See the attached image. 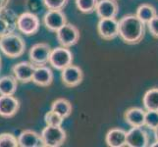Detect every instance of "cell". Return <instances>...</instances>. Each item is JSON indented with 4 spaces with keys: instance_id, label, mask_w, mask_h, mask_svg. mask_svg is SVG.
<instances>
[{
    "instance_id": "obj_7",
    "label": "cell",
    "mask_w": 158,
    "mask_h": 147,
    "mask_svg": "<svg viewBox=\"0 0 158 147\" xmlns=\"http://www.w3.org/2000/svg\"><path fill=\"white\" fill-rule=\"evenodd\" d=\"M52 49L48 43L40 42L32 45L29 51L30 61L35 65V67L45 66L49 63V58Z\"/></svg>"
},
{
    "instance_id": "obj_29",
    "label": "cell",
    "mask_w": 158,
    "mask_h": 147,
    "mask_svg": "<svg viewBox=\"0 0 158 147\" xmlns=\"http://www.w3.org/2000/svg\"><path fill=\"white\" fill-rule=\"evenodd\" d=\"M41 4H43V0H27L26 1L27 11L35 14L36 11H39L40 9Z\"/></svg>"
},
{
    "instance_id": "obj_2",
    "label": "cell",
    "mask_w": 158,
    "mask_h": 147,
    "mask_svg": "<svg viewBox=\"0 0 158 147\" xmlns=\"http://www.w3.org/2000/svg\"><path fill=\"white\" fill-rule=\"evenodd\" d=\"M0 51L8 58H19L26 51V42L21 35L11 32L0 37Z\"/></svg>"
},
{
    "instance_id": "obj_5",
    "label": "cell",
    "mask_w": 158,
    "mask_h": 147,
    "mask_svg": "<svg viewBox=\"0 0 158 147\" xmlns=\"http://www.w3.org/2000/svg\"><path fill=\"white\" fill-rule=\"evenodd\" d=\"M73 60L74 56L72 51L68 47L60 45L52 49L49 58V64L51 65L52 68L58 71H62L66 67L72 65Z\"/></svg>"
},
{
    "instance_id": "obj_4",
    "label": "cell",
    "mask_w": 158,
    "mask_h": 147,
    "mask_svg": "<svg viewBox=\"0 0 158 147\" xmlns=\"http://www.w3.org/2000/svg\"><path fill=\"white\" fill-rule=\"evenodd\" d=\"M40 22L36 14L26 11L22 13L18 17L17 29L18 31L25 35H35L40 31Z\"/></svg>"
},
{
    "instance_id": "obj_16",
    "label": "cell",
    "mask_w": 158,
    "mask_h": 147,
    "mask_svg": "<svg viewBox=\"0 0 158 147\" xmlns=\"http://www.w3.org/2000/svg\"><path fill=\"white\" fill-rule=\"evenodd\" d=\"M146 110L139 107H132L126 110L124 120L130 127H144Z\"/></svg>"
},
{
    "instance_id": "obj_23",
    "label": "cell",
    "mask_w": 158,
    "mask_h": 147,
    "mask_svg": "<svg viewBox=\"0 0 158 147\" xmlns=\"http://www.w3.org/2000/svg\"><path fill=\"white\" fill-rule=\"evenodd\" d=\"M135 15H137L141 21L144 22L145 24H148L152 18H154L157 15V11L155 7L152 6L151 4L143 3L138 7Z\"/></svg>"
},
{
    "instance_id": "obj_32",
    "label": "cell",
    "mask_w": 158,
    "mask_h": 147,
    "mask_svg": "<svg viewBox=\"0 0 158 147\" xmlns=\"http://www.w3.org/2000/svg\"><path fill=\"white\" fill-rule=\"evenodd\" d=\"M154 137H155V141H158V127L154 129Z\"/></svg>"
},
{
    "instance_id": "obj_3",
    "label": "cell",
    "mask_w": 158,
    "mask_h": 147,
    "mask_svg": "<svg viewBox=\"0 0 158 147\" xmlns=\"http://www.w3.org/2000/svg\"><path fill=\"white\" fill-rule=\"evenodd\" d=\"M41 138L43 146L45 147H59L62 146L67 139V133L65 129L60 127L46 126L41 130Z\"/></svg>"
},
{
    "instance_id": "obj_33",
    "label": "cell",
    "mask_w": 158,
    "mask_h": 147,
    "mask_svg": "<svg viewBox=\"0 0 158 147\" xmlns=\"http://www.w3.org/2000/svg\"><path fill=\"white\" fill-rule=\"evenodd\" d=\"M1 67H2V59L1 56H0V70H1Z\"/></svg>"
},
{
    "instance_id": "obj_1",
    "label": "cell",
    "mask_w": 158,
    "mask_h": 147,
    "mask_svg": "<svg viewBox=\"0 0 158 147\" xmlns=\"http://www.w3.org/2000/svg\"><path fill=\"white\" fill-rule=\"evenodd\" d=\"M145 23L135 14H129L119 20V36L129 45L139 44L145 35Z\"/></svg>"
},
{
    "instance_id": "obj_12",
    "label": "cell",
    "mask_w": 158,
    "mask_h": 147,
    "mask_svg": "<svg viewBox=\"0 0 158 147\" xmlns=\"http://www.w3.org/2000/svg\"><path fill=\"white\" fill-rule=\"evenodd\" d=\"M143 127H132L127 132V146L146 147L149 146V135Z\"/></svg>"
},
{
    "instance_id": "obj_13",
    "label": "cell",
    "mask_w": 158,
    "mask_h": 147,
    "mask_svg": "<svg viewBox=\"0 0 158 147\" xmlns=\"http://www.w3.org/2000/svg\"><path fill=\"white\" fill-rule=\"evenodd\" d=\"M35 66L31 61H23L15 64L12 67L13 76L22 84H28L32 80Z\"/></svg>"
},
{
    "instance_id": "obj_11",
    "label": "cell",
    "mask_w": 158,
    "mask_h": 147,
    "mask_svg": "<svg viewBox=\"0 0 158 147\" xmlns=\"http://www.w3.org/2000/svg\"><path fill=\"white\" fill-rule=\"evenodd\" d=\"M97 32L104 40H112L119 36V21L113 19H99L97 23Z\"/></svg>"
},
{
    "instance_id": "obj_8",
    "label": "cell",
    "mask_w": 158,
    "mask_h": 147,
    "mask_svg": "<svg viewBox=\"0 0 158 147\" xmlns=\"http://www.w3.org/2000/svg\"><path fill=\"white\" fill-rule=\"evenodd\" d=\"M43 25L51 32H56L66 25L67 17L62 10H48L42 18Z\"/></svg>"
},
{
    "instance_id": "obj_31",
    "label": "cell",
    "mask_w": 158,
    "mask_h": 147,
    "mask_svg": "<svg viewBox=\"0 0 158 147\" xmlns=\"http://www.w3.org/2000/svg\"><path fill=\"white\" fill-rule=\"evenodd\" d=\"M10 0H0V11L7 8V5L9 4Z\"/></svg>"
},
{
    "instance_id": "obj_26",
    "label": "cell",
    "mask_w": 158,
    "mask_h": 147,
    "mask_svg": "<svg viewBox=\"0 0 158 147\" xmlns=\"http://www.w3.org/2000/svg\"><path fill=\"white\" fill-rule=\"evenodd\" d=\"M19 141L14 134L9 133H0V147H18Z\"/></svg>"
},
{
    "instance_id": "obj_10",
    "label": "cell",
    "mask_w": 158,
    "mask_h": 147,
    "mask_svg": "<svg viewBox=\"0 0 158 147\" xmlns=\"http://www.w3.org/2000/svg\"><path fill=\"white\" fill-rule=\"evenodd\" d=\"M18 17L19 15L12 9L5 8L0 11V37L15 31Z\"/></svg>"
},
{
    "instance_id": "obj_19",
    "label": "cell",
    "mask_w": 158,
    "mask_h": 147,
    "mask_svg": "<svg viewBox=\"0 0 158 147\" xmlns=\"http://www.w3.org/2000/svg\"><path fill=\"white\" fill-rule=\"evenodd\" d=\"M105 142L109 147L127 146V132L120 128L109 129L105 137Z\"/></svg>"
},
{
    "instance_id": "obj_21",
    "label": "cell",
    "mask_w": 158,
    "mask_h": 147,
    "mask_svg": "<svg viewBox=\"0 0 158 147\" xmlns=\"http://www.w3.org/2000/svg\"><path fill=\"white\" fill-rule=\"evenodd\" d=\"M50 109L58 113L64 119H67L72 114L73 106L71 104V102L68 99H66V98H58V99L52 102Z\"/></svg>"
},
{
    "instance_id": "obj_34",
    "label": "cell",
    "mask_w": 158,
    "mask_h": 147,
    "mask_svg": "<svg viewBox=\"0 0 158 147\" xmlns=\"http://www.w3.org/2000/svg\"><path fill=\"white\" fill-rule=\"evenodd\" d=\"M116 1H118V0H116Z\"/></svg>"
},
{
    "instance_id": "obj_18",
    "label": "cell",
    "mask_w": 158,
    "mask_h": 147,
    "mask_svg": "<svg viewBox=\"0 0 158 147\" xmlns=\"http://www.w3.org/2000/svg\"><path fill=\"white\" fill-rule=\"evenodd\" d=\"M19 146L21 147H42L43 141L41 135L35 130L25 129L18 137Z\"/></svg>"
},
{
    "instance_id": "obj_25",
    "label": "cell",
    "mask_w": 158,
    "mask_h": 147,
    "mask_svg": "<svg viewBox=\"0 0 158 147\" xmlns=\"http://www.w3.org/2000/svg\"><path fill=\"white\" fill-rule=\"evenodd\" d=\"M64 120L65 119L62 116H60L58 113L51 110V109L48 112H46L44 115V122L46 124V126L60 127L62 126Z\"/></svg>"
},
{
    "instance_id": "obj_6",
    "label": "cell",
    "mask_w": 158,
    "mask_h": 147,
    "mask_svg": "<svg viewBox=\"0 0 158 147\" xmlns=\"http://www.w3.org/2000/svg\"><path fill=\"white\" fill-rule=\"evenodd\" d=\"M56 39L59 44L64 47H72L80 40V31L76 26L67 23L56 32Z\"/></svg>"
},
{
    "instance_id": "obj_20",
    "label": "cell",
    "mask_w": 158,
    "mask_h": 147,
    "mask_svg": "<svg viewBox=\"0 0 158 147\" xmlns=\"http://www.w3.org/2000/svg\"><path fill=\"white\" fill-rule=\"evenodd\" d=\"M18 88V80L14 76L0 78V95H14Z\"/></svg>"
},
{
    "instance_id": "obj_28",
    "label": "cell",
    "mask_w": 158,
    "mask_h": 147,
    "mask_svg": "<svg viewBox=\"0 0 158 147\" xmlns=\"http://www.w3.org/2000/svg\"><path fill=\"white\" fill-rule=\"evenodd\" d=\"M69 0H43V5L48 10H63Z\"/></svg>"
},
{
    "instance_id": "obj_17",
    "label": "cell",
    "mask_w": 158,
    "mask_h": 147,
    "mask_svg": "<svg viewBox=\"0 0 158 147\" xmlns=\"http://www.w3.org/2000/svg\"><path fill=\"white\" fill-rule=\"evenodd\" d=\"M53 72L52 70L45 66H39L35 68V71L32 76V83L40 88H47L53 81Z\"/></svg>"
},
{
    "instance_id": "obj_15",
    "label": "cell",
    "mask_w": 158,
    "mask_h": 147,
    "mask_svg": "<svg viewBox=\"0 0 158 147\" xmlns=\"http://www.w3.org/2000/svg\"><path fill=\"white\" fill-rule=\"evenodd\" d=\"M95 13L99 19H113L119 14V5L116 0H98Z\"/></svg>"
},
{
    "instance_id": "obj_24",
    "label": "cell",
    "mask_w": 158,
    "mask_h": 147,
    "mask_svg": "<svg viewBox=\"0 0 158 147\" xmlns=\"http://www.w3.org/2000/svg\"><path fill=\"white\" fill-rule=\"evenodd\" d=\"M75 2L80 12L84 14H91L95 11L98 0H75Z\"/></svg>"
},
{
    "instance_id": "obj_22",
    "label": "cell",
    "mask_w": 158,
    "mask_h": 147,
    "mask_svg": "<svg viewBox=\"0 0 158 147\" xmlns=\"http://www.w3.org/2000/svg\"><path fill=\"white\" fill-rule=\"evenodd\" d=\"M143 104L146 111H158V88H152L145 92Z\"/></svg>"
},
{
    "instance_id": "obj_27",
    "label": "cell",
    "mask_w": 158,
    "mask_h": 147,
    "mask_svg": "<svg viewBox=\"0 0 158 147\" xmlns=\"http://www.w3.org/2000/svg\"><path fill=\"white\" fill-rule=\"evenodd\" d=\"M144 127L154 130L158 127V111L145 112V125Z\"/></svg>"
},
{
    "instance_id": "obj_30",
    "label": "cell",
    "mask_w": 158,
    "mask_h": 147,
    "mask_svg": "<svg viewBox=\"0 0 158 147\" xmlns=\"http://www.w3.org/2000/svg\"><path fill=\"white\" fill-rule=\"evenodd\" d=\"M148 28L150 32V35L158 39V15H156L154 18H152L148 24Z\"/></svg>"
},
{
    "instance_id": "obj_14",
    "label": "cell",
    "mask_w": 158,
    "mask_h": 147,
    "mask_svg": "<svg viewBox=\"0 0 158 147\" xmlns=\"http://www.w3.org/2000/svg\"><path fill=\"white\" fill-rule=\"evenodd\" d=\"M19 109L20 101L14 95H0V117L12 118Z\"/></svg>"
},
{
    "instance_id": "obj_9",
    "label": "cell",
    "mask_w": 158,
    "mask_h": 147,
    "mask_svg": "<svg viewBox=\"0 0 158 147\" xmlns=\"http://www.w3.org/2000/svg\"><path fill=\"white\" fill-rule=\"evenodd\" d=\"M83 80L84 72L79 66L72 64L61 71V80L66 88H76L81 84Z\"/></svg>"
}]
</instances>
